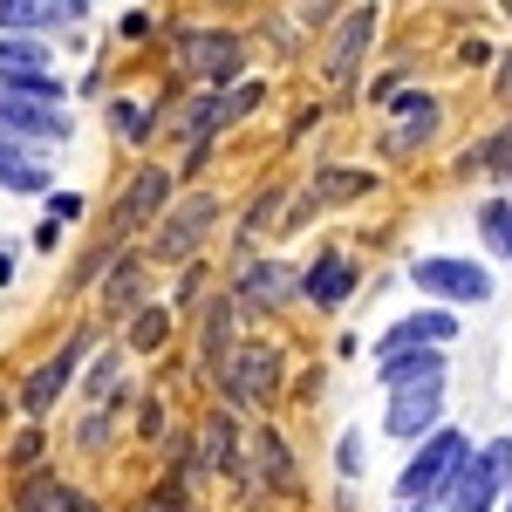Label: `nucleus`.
Instances as JSON below:
<instances>
[{"mask_svg": "<svg viewBox=\"0 0 512 512\" xmlns=\"http://www.w3.org/2000/svg\"><path fill=\"white\" fill-rule=\"evenodd\" d=\"M76 444H82V451H103V444H110V417H103V410H89V417L76 424Z\"/></svg>", "mask_w": 512, "mask_h": 512, "instance_id": "obj_30", "label": "nucleus"}, {"mask_svg": "<svg viewBox=\"0 0 512 512\" xmlns=\"http://www.w3.org/2000/svg\"><path fill=\"white\" fill-rule=\"evenodd\" d=\"M130 342H137V349H158V342H164V308H144V315H130Z\"/></svg>", "mask_w": 512, "mask_h": 512, "instance_id": "obj_29", "label": "nucleus"}, {"mask_svg": "<svg viewBox=\"0 0 512 512\" xmlns=\"http://www.w3.org/2000/svg\"><path fill=\"white\" fill-rule=\"evenodd\" d=\"M465 171H492V178H512V123L499 137H485L478 151H465Z\"/></svg>", "mask_w": 512, "mask_h": 512, "instance_id": "obj_24", "label": "nucleus"}, {"mask_svg": "<svg viewBox=\"0 0 512 512\" xmlns=\"http://www.w3.org/2000/svg\"><path fill=\"white\" fill-rule=\"evenodd\" d=\"M185 62H192L205 82H233V76H239V62H246V48H239V35L198 28V35H185Z\"/></svg>", "mask_w": 512, "mask_h": 512, "instance_id": "obj_8", "label": "nucleus"}, {"mask_svg": "<svg viewBox=\"0 0 512 512\" xmlns=\"http://www.w3.org/2000/svg\"><path fill=\"white\" fill-rule=\"evenodd\" d=\"M253 103H260V82H246V89H233V96H226V103H219V123L246 117V110H253Z\"/></svg>", "mask_w": 512, "mask_h": 512, "instance_id": "obj_33", "label": "nucleus"}, {"mask_svg": "<svg viewBox=\"0 0 512 512\" xmlns=\"http://www.w3.org/2000/svg\"><path fill=\"white\" fill-rule=\"evenodd\" d=\"M82 349H89V335H69V342H62V349H55V355L35 369V376L21 383V410H28V417H48V410H55V396L69 390V376H76Z\"/></svg>", "mask_w": 512, "mask_h": 512, "instance_id": "obj_4", "label": "nucleus"}, {"mask_svg": "<svg viewBox=\"0 0 512 512\" xmlns=\"http://www.w3.org/2000/svg\"><path fill=\"white\" fill-rule=\"evenodd\" d=\"M144 512H185V478H171V485H158V492L144 499Z\"/></svg>", "mask_w": 512, "mask_h": 512, "instance_id": "obj_32", "label": "nucleus"}, {"mask_svg": "<svg viewBox=\"0 0 512 512\" xmlns=\"http://www.w3.org/2000/svg\"><path fill=\"white\" fill-rule=\"evenodd\" d=\"M478 226H485V233H492V246L512 260V205H506V198H492V205L478 212Z\"/></svg>", "mask_w": 512, "mask_h": 512, "instance_id": "obj_27", "label": "nucleus"}, {"mask_svg": "<svg viewBox=\"0 0 512 512\" xmlns=\"http://www.w3.org/2000/svg\"><path fill=\"white\" fill-rule=\"evenodd\" d=\"M506 512H512V506H506Z\"/></svg>", "mask_w": 512, "mask_h": 512, "instance_id": "obj_35", "label": "nucleus"}, {"mask_svg": "<svg viewBox=\"0 0 512 512\" xmlns=\"http://www.w3.org/2000/svg\"><path fill=\"white\" fill-rule=\"evenodd\" d=\"M205 444H212V465H219L226 478H246V458H239L233 417H212V424H205Z\"/></svg>", "mask_w": 512, "mask_h": 512, "instance_id": "obj_23", "label": "nucleus"}, {"mask_svg": "<svg viewBox=\"0 0 512 512\" xmlns=\"http://www.w3.org/2000/svg\"><path fill=\"white\" fill-rule=\"evenodd\" d=\"M253 465H260V478H267L274 492H294V485H301V472H294V458H287L280 431H253Z\"/></svg>", "mask_w": 512, "mask_h": 512, "instance_id": "obj_18", "label": "nucleus"}, {"mask_svg": "<svg viewBox=\"0 0 512 512\" xmlns=\"http://www.w3.org/2000/svg\"><path fill=\"white\" fill-rule=\"evenodd\" d=\"M164 198H171V171H137V185L117 198V233H130L137 219H151Z\"/></svg>", "mask_w": 512, "mask_h": 512, "instance_id": "obj_16", "label": "nucleus"}, {"mask_svg": "<svg viewBox=\"0 0 512 512\" xmlns=\"http://www.w3.org/2000/svg\"><path fill=\"white\" fill-rule=\"evenodd\" d=\"M212 219H219V198L212 192H192L185 205H171V219H164V233H158V253L164 260H185L198 239L212 233Z\"/></svg>", "mask_w": 512, "mask_h": 512, "instance_id": "obj_7", "label": "nucleus"}, {"mask_svg": "<svg viewBox=\"0 0 512 512\" xmlns=\"http://www.w3.org/2000/svg\"><path fill=\"white\" fill-rule=\"evenodd\" d=\"M110 117H117V130H123V137H144V130H151V110H144V103H117Z\"/></svg>", "mask_w": 512, "mask_h": 512, "instance_id": "obj_31", "label": "nucleus"}, {"mask_svg": "<svg viewBox=\"0 0 512 512\" xmlns=\"http://www.w3.org/2000/svg\"><path fill=\"white\" fill-rule=\"evenodd\" d=\"M0 185H7V192H48V171H41V164H28L21 151H7V144H0Z\"/></svg>", "mask_w": 512, "mask_h": 512, "instance_id": "obj_25", "label": "nucleus"}, {"mask_svg": "<svg viewBox=\"0 0 512 512\" xmlns=\"http://www.w3.org/2000/svg\"><path fill=\"white\" fill-rule=\"evenodd\" d=\"M21 512H96L82 492H69L62 478H28L21 485Z\"/></svg>", "mask_w": 512, "mask_h": 512, "instance_id": "obj_20", "label": "nucleus"}, {"mask_svg": "<svg viewBox=\"0 0 512 512\" xmlns=\"http://www.w3.org/2000/svg\"><path fill=\"white\" fill-rule=\"evenodd\" d=\"M437 130V96H424V89H410L403 103H396V130H390V151H424Z\"/></svg>", "mask_w": 512, "mask_h": 512, "instance_id": "obj_13", "label": "nucleus"}, {"mask_svg": "<svg viewBox=\"0 0 512 512\" xmlns=\"http://www.w3.org/2000/svg\"><path fill=\"white\" fill-rule=\"evenodd\" d=\"M0 137H69V123L55 117L48 103H35V96L0 89Z\"/></svg>", "mask_w": 512, "mask_h": 512, "instance_id": "obj_10", "label": "nucleus"}, {"mask_svg": "<svg viewBox=\"0 0 512 512\" xmlns=\"http://www.w3.org/2000/svg\"><path fill=\"white\" fill-rule=\"evenodd\" d=\"M287 287H301V274H287V267H239V301H253V308L287 301Z\"/></svg>", "mask_w": 512, "mask_h": 512, "instance_id": "obj_19", "label": "nucleus"}, {"mask_svg": "<svg viewBox=\"0 0 512 512\" xmlns=\"http://www.w3.org/2000/svg\"><path fill=\"white\" fill-rule=\"evenodd\" d=\"M226 403H274L280 396V355L267 342H239L233 349V369L219 376Z\"/></svg>", "mask_w": 512, "mask_h": 512, "instance_id": "obj_2", "label": "nucleus"}, {"mask_svg": "<svg viewBox=\"0 0 512 512\" xmlns=\"http://www.w3.org/2000/svg\"><path fill=\"white\" fill-rule=\"evenodd\" d=\"M233 301H219V308H212V315H205V369H212V376H226V369H233Z\"/></svg>", "mask_w": 512, "mask_h": 512, "instance_id": "obj_21", "label": "nucleus"}, {"mask_svg": "<svg viewBox=\"0 0 512 512\" xmlns=\"http://www.w3.org/2000/svg\"><path fill=\"white\" fill-rule=\"evenodd\" d=\"M369 35H376V7H355L349 21L335 28L328 55H321V76H328V82H349V76H355V55L369 48Z\"/></svg>", "mask_w": 512, "mask_h": 512, "instance_id": "obj_9", "label": "nucleus"}, {"mask_svg": "<svg viewBox=\"0 0 512 512\" xmlns=\"http://www.w3.org/2000/svg\"><path fill=\"white\" fill-rule=\"evenodd\" d=\"M451 335H458V321H451V315H410V321H396V328H390L383 355H396V349H431V342H451Z\"/></svg>", "mask_w": 512, "mask_h": 512, "instance_id": "obj_17", "label": "nucleus"}, {"mask_svg": "<svg viewBox=\"0 0 512 512\" xmlns=\"http://www.w3.org/2000/svg\"><path fill=\"white\" fill-rule=\"evenodd\" d=\"M82 0H0V28L7 35H35V28H62L76 21Z\"/></svg>", "mask_w": 512, "mask_h": 512, "instance_id": "obj_12", "label": "nucleus"}, {"mask_svg": "<svg viewBox=\"0 0 512 512\" xmlns=\"http://www.w3.org/2000/svg\"><path fill=\"white\" fill-rule=\"evenodd\" d=\"M499 96H512V62H506V76H499Z\"/></svg>", "mask_w": 512, "mask_h": 512, "instance_id": "obj_34", "label": "nucleus"}, {"mask_svg": "<svg viewBox=\"0 0 512 512\" xmlns=\"http://www.w3.org/2000/svg\"><path fill=\"white\" fill-rule=\"evenodd\" d=\"M48 69V55H41V41H21V35H0V76L14 96H35V103H55V82L41 76Z\"/></svg>", "mask_w": 512, "mask_h": 512, "instance_id": "obj_6", "label": "nucleus"}, {"mask_svg": "<svg viewBox=\"0 0 512 512\" xmlns=\"http://www.w3.org/2000/svg\"><path fill=\"white\" fill-rule=\"evenodd\" d=\"M437 410H444V383H424V390H403L390 396V437H424L437 424Z\"/></svg>", "mask_w": 512, "mask_h": 512, "instance_id": "obj_11", "label": "nucleus"}, {"mask_svg": "<svg viewBox=\"0 0 512 512\" xmlns=\"http://www.w3.org/2000/svg\"><path fill=\"white\" fill-rule=\"evenodd\" d=\"M117 369H123V349H110L103 362H96V369H89V383H82V396H89L96 410L110 403V390H117Z\"/></svg>", "mask_w": 512, "mask_h": 512, "instance_id": "obj_26", "label": "nucleus"}, {"mask_svg": "<svg viewBox=\"0 0 512 512\" xmlns=\"http://www.w3.org/2000/svg\"><path fill=\"white\" fill-rule=\"evenodd\" d=\"M383 383H390L396 396L424 390V383H444V355L437 349H396V355H383Z\"/></svg>", "mask_w": 512, "mask_h": 512, "instance_id": "obj_14", "label": "nucleus"}, {"mask_svg": "<svg viewBox=\"0 0 512 512\" xmlns=\"http://www.w3.org/2000/svg\"><path fill=\"white\" fill-rule=\"evenodd\" d=\"M301 287H308V301H315V308H342V301H349V287H355V267L342 260V253H321L315 267L301 274Z\"/></svg>", "mask_w": 512, "mask_h": 512, "instance_id": "obj_15", "label": "nucleus"}, {"mask_svg": "<svg viewBox=\"0 0 512 512\" xmlns=\"http://www.w3.org/2000/svg\"><path fill=\"white\" fill-rule=\"evenodd\" d=\"M410 280L431 287V294H444V301H492V274L472 267V260H417Z\"/></svg>", "mask_w": 512, "mask_h": 512, "instance_id": "obj_5", "label": "nucleus"}, {"mask_svg": "<svg viewBox=\"0 0 512 512\" xmlns=\"http://www.w3.org/2000/svg\"><path fill=\"white\" fill-rule=\"evenodd\" d=\"M506 478H512V444L472 451V465H465L458 485H451V512H492V499L506 492Z\"/></svg>", "mask_w": 512, "mask_h": 512, "instance_id": "obj_3", "label": "nucleus"}, {"mask_svg": "<svg viewBox=\"0 0 512 512\" xmlns=\"http://www.w3.org/2000/svg\"><path fill=\"white\" fill-rule=\"evenodd\" d=\"M110 315H144V260H117V274H110Z\"/></svg>", "mask_w": 512, "mask_h": 512, "instance_id": "obj_22", "label": "nucleus"}, {"mask_svg": "<svg viewBox=\"0 0 512 512\" xmlns=\"http://www.w3.org/2000/svg\"><path fill=\"white\" fill-rule=\"evenodd\" d=\"M369 192V171H321V198H355Z\"/></svg>", "mask_w": 512, "mask_h": 512, "instance_id": "obj_28", "label": "nucleus"}, {"mask_svg": "<svg viewBox=\"0 0 512 512\" xmlns=\"http://www.w3.org/2000/svg\"><path fill=\"white\" fill-rule=\"evenodd\" d=\"M465 465H472L465 431H431V444H424V451L403 465V478H396V499H403V506H424V499H437V492H451Z\"/></svg>", "mask_w": 512, "mask_h": 512, "instance_id": "obj_1", "label": "nucleus"}]
</instances>
